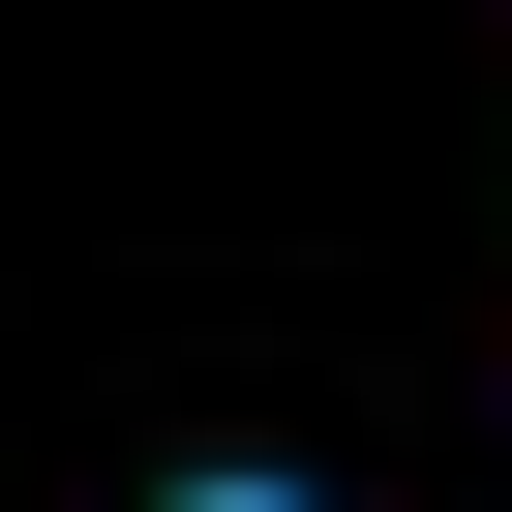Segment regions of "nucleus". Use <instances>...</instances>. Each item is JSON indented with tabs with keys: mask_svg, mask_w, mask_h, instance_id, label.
Returning a JSON list of instances; mask_svg holds the SVG:
<instances>
[{
	"mask_svg": "<svg viewBox=\"0 0 512 512\" xmlns=\"http://www.w3.org/2000/svg\"><path fill=\"white\" fill-rule=\"evenodd\" d=\"M151 512H332V482H272V452H211V482H151Z\"/></svg>",
	"mask_w": 512,
	"mask_h": 512,
	"instance_id": "nucleus-1",
	"label": "nucleus"
}]
</instances>
